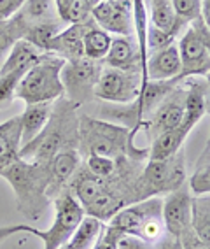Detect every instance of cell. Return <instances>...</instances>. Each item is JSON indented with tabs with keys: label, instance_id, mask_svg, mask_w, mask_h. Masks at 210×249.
<instances>
[{
	"label": "cell",
	"instance_id": "cell-38",
	"mask_svg": "<svg viewBox=\"0 0 210 249\" xmlns=\"http://www.w3.org/2000/svg\"><path fill=\"white\" fill-rule=\"evenodd\" d=\"M179 240H180L182 249H210V244H207V242H203L201 239H198L196 233H194L191 228H189L182 237H179Z\"/></svg>",
	"mask_w": 210,
	"mask_h": 249
},
{
	"label": "cell",
	"instance_id": "cell-40",
	"mask_svg": "<svg viewBox=\"0 0 210 249\" xmlns=\"http://www.w3.org/2000/svg\"><path fill=\"white\" fill-rule=\"evenodd\" d=\"M154 248L156 249H182V246H180V240L177 239V237L170 235V233H165L163 239H161L158 244H154Z\"/></svg>",
	"mask_w": 210,
	"mask_h": 249
},
{
	"label": "cell",
	"instance_id": "cell-5",
	"mask_svg": "<svg viewBox=\"0 0 210 249\" xmlns=\"http://www.w3.org/2000/svg\"><path fill=\"white\" fill-rule=\"evenodd\" d=\"M186 155L179 149L165 160H147L133 184V200L166 195L186 184Z\"/></svg>",
	"mask_w": 210,
	"mask_h": 249
},
{
	"label": "cell",
	"instance_id": "cell-4",
	"mask_svg": "<svg viewBox=\"0 0 210 249\" xmlns=\"http://www.w3.org/2000/svg\"><path fill=\"white\" fill-rule=\"evenodd\" d=\"M161 207H163V198L151 196V198L133 202L123 207L107 223L117 228L123 235L135 237V239H140L154 246L166 233Z\"/></svg>",
	"mask_w": 210,
	"mask_h": 249
},
{
	"label": "cell",
	"instance_id": "cell-24",
	"mask_svg": "<svg viewBox=\"0 0 210 249\" xmlns=\"http://www.w3.org/2000/svg\"><path fill=\"white\" fill-rule=\"evenodd\" d=\"M112 37L105 30L97 27L93 21L86 30L84 37H82V53L86 58L95 60V62H102L103 58L107 56L109 48H111Z\"/></svg>",
	"mask_w": 210,
	"mask_h": 249
},
{
	"label": "cell",
	"instance_id": "cell-30",
	"mask_svg": "<svg viewBox=\"0 0 210 249\" xmlns=\"http://www.w3.org/2000/svg\"><path fill=\"white\" fill-rule=\"evenodd\" d=\"M63 30V21L62 19H53V21H46V23H37V25H32L27 28L23 39L28 40L30 44H33L35 48H39L40 51L46 53V46L53 39L56 34Z\"/></svg>",
	"mask_w": 210,
	"mask_h": 249
},
{
	"label": "cell",
	"instance_id": "cell-2",
	"mask_svg": "<svg viewBox=\"0 0 210 249\" xmlns=\"http://www.w3.org/2000/svg\"><path fill=\"white\" fill-rule=\"evenodd\" d=\"M137 132L117 123L98 120L93 116H79V149L81 156L100 155L109 158L130 156L135 160H147V147L135 146Z\"/></svg>",
	"mask_w": 210,
	"mask_h": 249
},
{
	"label": "cell",
	"instance_id": "cell-11",
	"mask_svg": "<svg viewBox=\"0 0 210 249\" xmlns=\"http://www.w3.org/2000/svg\"><path fill=\"white\" fill-rule=\"evenodd\" d=\"M184 98H186V88H184V81H180L179 85L161 100V104L149 116L147 121H144L140 130H145L147 137L152 141L156 135L179 126L184 118Z\"/></svg>",
	"mask_w": 210,
	"mask_h": 249
},
{
	"label": "cell",
	"instance_id": "cell-6",
	"mask_svg": "<svg viewBox=\"0 0 210 249\" xmlns=\"http://www.w3.org/2000/svg\"><path fill=\"white\" fill-rule=\"evenodd\" d=\"M65 60L44 53L35 65H32L16 88V98L27 104H44L54 102L63 97L62 85V67Z\"/></svg>",
	"mask_w": 210,
	"mask_h": 249
},
{
	"label": "cell",
	"instance_id": "cell-19",
	"mask_svg": "<svg viewBox=\"0 0 210 249\" xmlns=\"http://www.w3.org/2000/svg\"><path fill=\"white\" fill-rule=\"evenodd\" d=\"M44 51H40L33 44H30L28 40L19 39L11 46L9 53L5 54V58L0 63V74L5 72H14V71H28L32 65H35L42 58Z\"/></svg>",
	"mask_w": 210,
	"mask_h": 249
},
{
	"label": "cell",
	"instance_id": "cell-17",
	"mask_svg": "<svg viewBox=\"0 0 210 249\" xmlns=\"http://www.w3.org/2000/svg\"><path fill=\"white\" fill-rule=\"evenodd\" d=\"M179 74L180 58L175 42L149 53L147 62H145V79L147 81H179Z\"/></svg>",
	"mask_w": 210,
	"mask_h": 249
},
{
	"label": "cell",
	"instance_id": "cell-29",
	"mask_svg": "<svg viewBox=\"0 0 210 249\" xmlns=\"http://www.w3.org/2000/svg\"><path fill=\"white\" fill-rule=\"evenodd\" d=\"M210 149L205 146L200 155L196 167L193 170L191 178L188 179V188L191 195H209L210 193Z\"/></svg>",
	"mask_w": 210,
	"mask_h": 249
},
{
	"label": "cell",
	"instance_id": "cell-25",
	"mask_svg": "<svg viewBox=\"0 0 210 249\" xmlns=\"http://www.w3.org/2000/svg\"><path fill=\"white\" fill-rule=\"evenodd\" d=\"M191 230L198 239L210 244V196H191Z\"/></svg>",
	"mask_w": 210,
	"mask_h": 249
},
{
	"label": "cell",
	"instance_id": "cell-22",
	"mask_svg": "<svg viewBox=\"0 0 210 249\" xmlns=\"http://www.w3.org/2000/svg\"><path fill=\"white\" fill-rule=\"evenodd\" d=\"M189 134L191 132H188L182 124H179L168 132L156 135L151 141V146L147 147V160H165L168 156L175 155L179 149H182L184 141Z\"/></svg>",
	"mask_w": 210,
	"mask_h": 249
},
{
	"label": "cell",
	"instance_id": "cell-28",
	"mask_svg": "<svg viewBox=\"0 0 210 249\" xmlns=\"http://www.w3.org/2000/svg\"><path fill=\"white\" fill-rule=\"evenodd\" d=\"M19 13H21L23 19L28 27L37 25V23L60 19L53 0H27V4L23 5Z\"/></svg>",
	"mask_w": 210,
	"mask_h": 249
},
{
	"label": "cell",
	"instance_id": "cell-1",
	"mask_svg": "<svg viewBox=\"0 0 210 249\" xmlns=\"http://www.w3.org/2000/svg\"><path fill=\"white\" fill-rule=\"evenodd\" d=\"M77 106L58 98L53 102L51 118L44 130L33 141L21 146L19 158L37 163H49L56 153L63 149H77L79 146V116Z\"/></svg>",
	"mask_w": 210,
	"mask_h": 249
},
{
	"label": "cell",
	"instance_id": "cell-26",
	"mask_svg": "<svg viewBox=\"0 0 210 249\" xmlns=\"http://www.w3.org/2000/svg\"><path fill=\"white\" fill-rule=\"evenodd\" d=\"M102 227L103 221L84 214V218L81 219V223L77 225V228L74 230L67 244L72 249H93L95 242H97L100 231H102Z\"/></svg>",
	"mask_w": 210,
	"mask_h": 249
},
{
	"label": "cell",
	"instance_id": "cell-32",
	"mask_svg": "<svg viewBox=\"0 0 210 249\" xmlns=\"http://www.w3.org/2000/svg\"><path fill=\"white\" fill-rule=\"evenodd\" d=\"M27 71H14L0 74V107L9 106L11 100L16 97V88Z\"/></svg>",
	"mask_w": 210,
	"mask_h": 249
},
{
	"label": "cell",
	"instance_id": "cell-39",
	"mask_svg": "<svg viewBox=\"0 0 210 249\" xmlns=\"http://www.w3.org/2000/svg\"><path fill=\"white\" fill-rule=\"evenodd\" d=\"M117 249H156L152 244H147L140 239L130 235H123L117 242Z\"/></svg>",
	"mask_w": 210,
	"mask_h": 249
},
{
	"label": "cell",
	"instance_id": "cell-20",
	"mask_svg": "<svg viewBox=\"0 0 210 249\" xmlns=\"http://www.w3.org/2000/svg\"><path fill=\"white\" fill-rule=\"evenodd\" d=\"M51 111H53V102H44V104H28L25 107L23 114L19 116V124H21V146L28 144L30 141L37 137V135L44 130L51 118Z\"/></svg>",
	"mask_w": 210,
	"mask_h": 249
},
{
	"label": "cell",
	"instance_id": "cell-41",
	"mask_svg": "<svg viewBox=\"0 0 210 249\" xmlns=\"http://www.w3.org/2000/svg\"><path fill=\"white\" fill-rule=\"evenodd\" d=\"M60 249H72V248H70V246H68V244H65V246H62V248H60Z\"/></svg>",
	"mask_w": 210,
	"mask_h": 249
},
{
	"label": "cell",
	"instance_id": "cell-8",
	"mask_svg": "<svg viewBox=\"0 0 210 249\" xmlns=\"http://www.w3.org/2000/svg\"><path fill=\"white\" fill-rule=\"evenodd\" d=\"M54 204V221L48 230L32 228L30 235L39 237L44 242V249H60L70 240L72 233L84 218V209L81 202L72 195L70 190H63L53 198Z\"/></svg>",
	"mask_w": 210,
	"mask_h": 249
},
{
	"label": "cell",
	"instance_id": "cell-42",
	"mask_svg": "<svg viewBox=\"0 0 210 249\" xmlns=\"http://www.w3.org/2000/svg\"><path fill=\"white\" fill-rule=\"evenodd\" d=\"M98 2H100V0H97V4H98Z\"/></svg>",
	"mask_w": 210,
	"mask_h": 249
},
{
	"label": "cell",
	"instance_id": "cell-10",
	"mask_svg": "<svg viewBox=\"0 0 210 249\" xmlns=\"http://www.w3.org/2000/svg\"><path fill=\"white\" fill-rule=\"evenodd\" d=\"M142 76L140 72L119 71V69H102L98 81L95 85L93 97L105 104H131L139 97Z\"/></svg>",
	"mask_w": 210,
	"mask_h": 249
},
{
	"label": "cell",
	"instance_id": "cell-34",
	"mask_svg": "<svg viewBox=\"0 0 210 249\" xmlns=\"http://www.w3.org/2000/svg\"><path fill=\"white\" fill-rule=\"evenodd\" d=\"M121 237H123V233L117 228H114L109 223H103L102 231H100L93 249H117V242Z\"/></svg>",
	"mask_w": 210,
	"mask_h": 249
},
{
	"label": "cell",
	"instance_id": "cell-37",
	"mask_svg": "<svg viewBox=\"0 0 210 249\" xmlns=\"http://www.w3.org/2000/svg\"><path fill=\"white\" fill-rule=\"evenodd\" d=\"M32 225L28 223H18V225H7V227H0V242L11 239V237L18 235V233H32Z\"/></svg>",
	"mask_w": 210,
	"mask_h": 249
},
{
	"label": "cell",
	"instance_id": "cell-15",
	"mask_svg": "<svg viewBox=\"0 0 210 249\" xmlns=\"http://www.w3.org/2000/svg\"><path fill=\"white\" fill-rule=\"evenodd\" d=\"M81 165H82V156H81L79 149H63V151L56 153L48 163V170H49V186H48V195H49L51 202L58 193L63 190H67L68 182L74 178V174L77 172Z\"/></svg>",
	"mask_w": 210,
	"mask_h": 249
},
{
	"label": "cell",
	"instance_id": "cell-23",
	"mask_svg": "<svg viewBox=\"0 0 210 249\" xmlns=\"http://www.w3.org/2000/svg\"><path fill=\"white\" fill-rule=\"evenodd\" d=\"M149 25L177 37L186 25L175 16L172 0H149Z\"/></svg>",
	"mask_w": 210,
	"mask_h": 249
},
{
	"label": "cell",
	"instance_id": "cell-14",
	"mask_svg": "<svg viewBox=\"0 0 210 249\" xmlns=\"http://www.w3.org/2000/svg\"><path fill=\"white\" fill-rule=\"evenodd\" d=\"M184 88H186V98H184V118L180 124L188 132H191L209 112V77H186Z\"/></svg>",
	"mask_w": 210,
	"mask_h": 249
},
{
	"label": "cell",
	"instance_id": "cell-7",
	"mask_svg": "<svg viewBox=\"0 0 210 249\" xmlns=\"http://www.w3.org/2000/svg\"><path fill=\"white\" fill-rule=\"evenodd\" d=\"M180 74L179 81L186 77H209L210 72V28L203 18L189 23L188 30L180 37L179 44Z\"/></svg>",
	"mask_w": 210,
	"mask_h": 249
},
{
	"label": "cell",
	"instance_id": "cell-9",
	"mask_svg": "<svg viewBox=\"0 0 210 249\" xmlns=\"http://www.w3.org/2000/svg\"><path fill=\"white\" fill-rule=\"evenodd\" d=\"M102 69V63L86 56L67 60L63 63L60 77H62L63 85V95L67 97L68 102L77 107L86 102H91V98H95V85L98 81Z\"/></svg>",
	"mask_w": 210,
	"mask_h": 249
},
{
	"label": "cell",
	"instance_id": "cell-16",
	"mask_svg": "<svg viewBox=\"0 0 210 249\" xmlns=\"http://www.w3.org/2000/svg\"><path fill=\"white\" fill-rule=\"evenodd\" d=\"M93 19L88 18L86 21L81 23H72L67 28H63L60 34L53 37L46 46V53H51L54 56H60L62 60H76V58H82V37H84L86 30L91 25Z\"/></svg>",
	"mask_w": 210,
	"mask_h": 249
},
{
	"label": "cell",
	"instance_id": "cell-13",
	"mask_svg": "<svg viewBox=\"0 0 210 249\" xmlns=\"http://www.w3.org/2000/svg\"><path fill=\"white\" fill-rule=\"evenodd\" d=\"M191 192L188 188V182L174 192L166 193L163 198L161 216L165 225L166 233L174 237H182L191 228Z\"/></svg>",
	"mask_w": 210,
	"mask_h": 249
},
{
	"label": "cell",
	"instance_id": "cell-27",
	"mask_svg": "<svg viewBox=\"0 0 210 249\" xmlns=\"http://www.w3.org/2000/svg\"><path fill=\"white\" fill-rule=\"evenodd\" d=\"M56 14L63 23H81L90 18L97 0H53Z\"/></svg>",
	"mask_w": 210,
	"mask_h": 249
},
{
	"label": "cell",
	"instance_id": "cell-33",
	"mask_svg": "<svg viewBox=\"0 0 210 249\" xmlns=\"http://www.w3.org/2000/svg\"><path fill=\"white\" fill-rule=\"evenodd\" d=\"M201 5L203 0H172V7L175 16L188 27L189 23L201 18Z\"/></svg>",
	"mask_w": 210,
	"mask_h": 249
},
{
	"label": "cell",
	"instance_id": "cell-3",
	"mask_svg": "<svg viewBox=\"0 0 210 249\" xmlns=\"http://www.w3.org/2000/svg\"><path fill=\"white\" fill-rule=\"evenodd\" d=\"M0 178H4L11 184L16 196L18 211L28 221H37L49 207L51 198L48 195V186H49L48 163H37V161L18 158L0 172Z\"/></svg>",
	"mask_w": 210,
	"mask_h": 249
},
{
	"label": "cell",
	"instance_id": "cell-36",
	"mask_svg": "<svg viewBox=\"0 0 210 249\" xmlns=\"http://www.w3.org/2000/svg\"><path fill=\"white\" fill-rule=\"evenodd\" d=\"M25 4H27V0H0V21L13 18L14 14L21 11Z\"/></svg>",
	"mask_w": 210,
	"mask_h": 249
},
{
	"label": "cell",
	"instance_id": "cell-31",
	"mask_svg": "<svg viewBox=\"0 0 210 249\" xmlns=\"http://www.w3.org/2000/svg\"><path fill=\"white\" fill-rule=\"evenodd\" d=\"M82 167L90 174L97 176V178H111L117 169V158H109V156H100V155H88V156H84Z\"/></svg>",
	"mask_w": 210,
	"mask_h": 249
},
{
	"label": "cell",
	"instance_id": "cell-18",
	"mask_svg": "<svg viewBox=\"0 0 210 249\" xmlns=\"http://www.w3.org/2000/svg\"><path fill=\"white\" fill-rule=\"evenodd\" d=\"M103 63L111 69L119 71L140 72L142 76V63H140L139 46L133 36H116L112 37L111 48L107 56L103 58Z\"/></svg>",
	"mask_w": 210,
	"mask_h": 249
},
{
	"label": "cell",
	"instance_id": "cell-12",
	"mask_svg": "<svg viewBox=\"0 0 210 249\" xmlns=\"http://www.w3.org/2000/svg\"><path fill=\"white\" fill-rule=\"evenodd\" d=\"M90 18L107 34L133 36L131 0H100L91 9Z\"/></svg>",
	"mask_w": 210,
	"mask_h": 249
},
{
	"label": "cell",
	"instance_id": "cell-21",
	"mask_svg": "<svg viewBox=\"0 0 210 249\" xmlns=\"http://www.w3.org/2000/svg\"><path fill=\"white\" fill-rule=\"evenodd\" d=\"M21 149V124L19 116H14L0 124V172L19 158Z\"/></svg>",
	"mask_w": 210,
	"mask_h": 249
},
{
	"label": "cell",
	"instance_id": "cell-35",
	"mask_svg": "<svg viewBox=\"0 0 210 249\" xmlns=\"http://www.w3.org/2000/svg\"><path fill=\"white\" fill-rule=\"evenodd\" d=\"M172 42H175L174 36H170L168 32H163V30H160V28L149 25V28H147V51L149 53L156 51V49L165 48V46L172 44Z\"/></svg>",
	"mask_w": 210,
	"mask_h": 249
}]
</instances>
